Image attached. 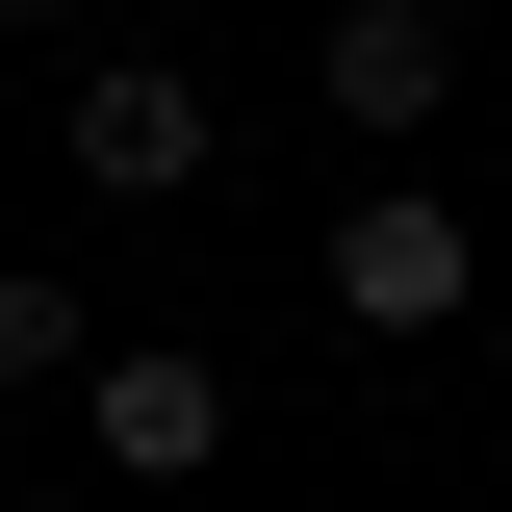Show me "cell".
Wrapping results in <instances>:
<instances>
[{
	"mask_svg": "<svg viewBox=\"0 0 512 512\" xmlns=\"http://www.w3.org/2000/svg\"><path fill=\"white\" fill-rule=\"evenodd\" d=\"M77 436H103V487H205V461H231V359H180V333H128V359L77 384Z\"/></svg>",
	"mask_w": 512,
	"mask_h": 512,
	"instance_id": "cell-1",
	"label": "cell"
},
{
	"mask_svg": "<svg viewBox=\"0 0 512 512\" xmlns=\"http://www.w3.org/2000/svg\"><path fill=\"white\" fill-rule=\"evenodd\" d=\"M461 308H487L461 205H333V333H461Z\"/></svg>",
	"mask_w": 512,
	"mask_h": 512,
	"instance_id": "cell-2",
	"label": "cell"
},
{
	"mask_svg": "<svg viewBox=\"0 0 512 512\" xmlns=\"http://www.w3.org/2000/svg\"><path fill=\"white\" fill-rule=\"evenodd\" d=\"M77 180L103 205H180L205 180V77L180 52H77Z\"/></svg>",
	"mask_w": 512,
	"mask_h": 512,
	"instance_id": "cell-3",
	"label": "cell"
},
{
	"mask_svg": "<svg viewBox=\"0 0 512 512\" xmlns=\"http://www.w3.org/2000/svg\"><path fill=\"white\" fill-rule=\"evenodd\" d=\"M308 77H333V128L384 154V128H436V103H461V26H436V0H333Z\"/></svg>",
	"mask_w": 512,
	"mask_h": 512,
	"instance_id": "cell-4",
	"label": "cell"
},
{
	"mask_svg": "<svg viewBox=\"0 0 512 512\" xmlns=\"http://www.w3.org/2000/svg\"><path fill=\"white\" fill-rule=\"evenodd\" d=\"M0 384H103V333H77L52 256H0Z\"/></svg>",
	"mask_w": 512,
	"mask_h": 512,
	"instance_id": "cell-5",
	"label": "cell"
},
{
	"mask_svg": "<svg viewBox=\"0 0 512 512\" xmlns=\"http://www.w3.org/2000/svg\"><path fill=\"white\" fill-rule=\"evenodd\" d=\"M0 512H26V461H0Z\"/></svg>",
	"mask_w": 512,
	"mask_h": 512,
	"instance_id": "cell-6",
	"label": "cell"
}]
</instances>
